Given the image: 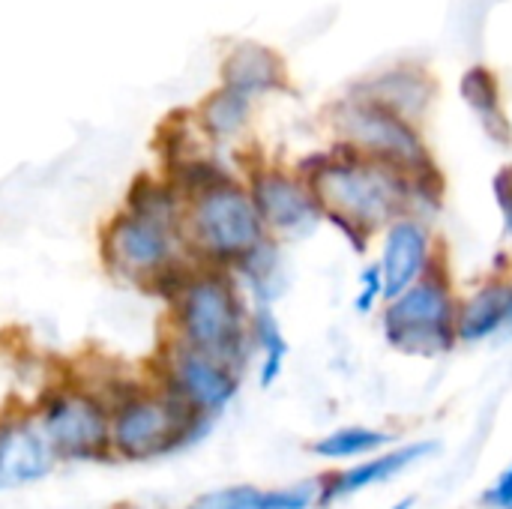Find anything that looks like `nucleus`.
I'll list each match as a JSON object with an SVG mask.
<instances>
[{
  "label": "nucleus",
  "instance_id": "obj_1",
  "mask_svg": "<svg viewBox=\"0 0 512 509\" xmlns=\"http://www.w3.org/2000/svg\"><path fill=\"white\" fill-rule=\"evenodd\" d=\"M297 174L312 186L324 219H330L357 252H366V243L378 228H387L405 213L417 216L411 174L372 159L345 141L309 153Z\"/></svg>",
  "mask_w": 512,
  "mask_h": 509
},
{
  "label": "nucleus",
  "instance_id": "obj_2",
  "mask_svg": "<svg viewBox=\"0 0 512 509\" xmlns=\"http://www.w3.org/2000/svg\"><path fill=\"white\" fill-rule=\"evenodd\" d=\"M456 315H459V300L453 294L447 267L444 264L438 267V252H435L429 270L399 297L387 300L384 336L402 354L438 357L459 342Z\"/></svg>",
  "mask_w": 512,
  "mask_h": 509
},
{
  "label": "nucleus",
  "instance_id": "obj_3",
  "mask_svg": "<svg viewBox=\"0 0 512 509\" xmlns=\"http://www.w3.org/2000/svg\"><path fill=\"white\" fill-rule=\"evenodd\" d=\"M330 123L339 141L351 144L354 150L372 159L390 162L408 174H417L435 165L414 120L402 117L399 111L387 108L384 102L354 87L348 96L330 105Z\"/></svg>",
  "mask_w": 512,
  "mask_h": 509
},
{
  "label": "nucleus",
  "instance_id": "obj_4",
  "mask_svg": "<svg viewBox=\"0 0 512 509\" xmlns=\"http://www.w3.org/2000/svg\"><path fill=\"white\" fill-rule=\"evenodd\" d=\"M180 327L186 345L207 351L237 369L246 354V318L234 285L222 276H204L183 288Z\"/></svg>",
  "mask_w": 512,
  "mask_h": 509
},
{
  "label": "nucleus",
  "instance_id": "obj_5",
  "mask_svg": "<svg viewBox=\"0 0 512 509\" xmlns=\"http://www.w3.org/2000/svg\"><path fill=\"white\" fill-rule=\"evenodd\" d=\"M207 423L183 396L174 390L162 399H129L111 420V447L129 459H147L165 453L183 441H192Z\"/></svg>",
  "mask_w": 512,
  "mask_h": 509
},
{
  "label": "nucleus",
  "instance_id": "obj_6",
  "mask_svg": "<svg viewBox=\"0 0 512 509\" xmlns=\"http://www.w3.org/2000/svg\"><path fill=\"white\" fill-rule=\"evenodd\" d=\"M192 222L201 246L222 261L225 258L243 261L252 249L264 243V228H267L252 195L234 186L231 180L198 195Z\"/></svg>",
  "mask_w": 512,
  "mask_h": 509
},
{
  "label": "nucleus",
  "instance_id": "obj_7",
  "mask_svg": "<svg viewBox=\"0 0 512 509\" xmlns=\"http://www.w3.org/2000/svg\"><path fill=\"white\" fill-rule=\"evenodd\" d=\"M51 450L66 459H99L111 447V423L105 411L84 396L57 399L42 423Z\"/></svg>",
  "mask_w": 512,
  "mask_h": 509
},
{
  "label": "nucleus",
  "instance_id": "obj_8",
  "mask_svg": "<svg viewBox=\"0 0 512 509\" xmlns=\"http://www.w3.org/2000/svg\"><path fill=\"white\" fill-rule=\"evenodd\" d=\"M249 195L264 225L273 231H303L324 216L312 195V186L291 171H279V168L255 171Z\"/></svg>",
  "mask_w": 512,
  "mask_h": 509
},
{
  "label": "nucleus",
  "instance_id": "obj_9",
  "mask_svg": "<svg viewBox=\"0 0 512 509\" xmlns=\"http://www.w3.org/2000/svg\"><path fill=\"white\" fill-rule=\"evenodd\" d=\"M171 390L198 414H219L237 393V369L207 351L186 345L171 366Z\"/></svg>",
  "mask_w": 512,
  "mask_h": 509
},
{
  "label": "nucleus",
  "instance_id": "obj_10",
  "mask_svg": "<svg viewBox=\"0 0 512 509\" xmlns=\"http://www.w3.org/2000/svg\"><path fill=\"white\" fill-rule=\"evenodd\" d=\"M435 243L429 237V228L420 216L405 213L387 225L384 249H381V276H384V300L399 297L405 288H411L432 264Z\"/></svg>",
  "mask_w": 512,
  "mask_h": 509
},
{
  "label": "nucleus",
  "instance_id": "obj_11",
  "mask_svg": "<svg viewBox=\"0 0 512 509\" xmlns=\"http://www.w3.org/2000/svg\"><path fill=\"white\" fill-rule=\"evenodd\" d=\"M438 450L435 441H414V444H405V447H393L369 462H360L348 471H339L333 477H327L321 483V501H339V498H348V495H357L369 486H378L402 471H408L411 465L429 459L432 453ZM318 501V504H321Z\"/></svg>",
  "mask_w": 512,
  "mask_h": 509
},
{
  "label": "nucleus",
  "instance_id": "obj_12",
  "mask_svg": "<svg viewBox=\"0 0 512 509\" xmlns=\"http://www.w3.org/2000/svg\"><path fill=\"white\" fill-rule=\"evenodd\" d=\"M354 90L384 102L387 108H393L402 117L417 123L429 111L438 87H435V78L426 69L402 63V66H393V69H387V72H381L375 78H366V81L354 84Z\"/></svg>",
  "mask_w": 512,
  "mask_h": 509
},
{
  "label": "nucleus",
  "instance_id": "obj_13",
  "mask_svg": "<svg viewBox=\"0 0 512 509\" xmlns=\"http://www.w3.org/2000/svg\"><path fill=\"white\" fill-rule=\"evenodd\" d=\"M512 324V279H492L471 297L459 300L456 336L459 342H483Z\"/></svg>",
  "mask_w": 512,
  "mask_h": 509
},
{
  "label": "nucleus",
  "instance_id": "obj_14",
  "mask_svg": "<svg viewBox=\"0 0 512 509\" xmlns=\"http://www.w3.org/2000/svg\"><path fill=\"white\" fill-rule=\"evenodd\" d=\"M54 465V450L45 435L30 426H12L0 432V489L42 480Z\"/></svg>",
  "mask_w": 512,
  "mask_h": 509
},
{
  "label": "nucleus",
  "instance_id": "obj_15",
  "mask_svg": "<svg viewBox=\"0 0 512 509\" xmlns=\"http://www.w3.org/2000/svg\"><path fill=\"white\" fill-rule=\"evenodd\" d=\"M225 87L255 96V93H270V90H285L288 87V72L285 63L279 60L276 51L258 45V42H243L231 51V57L222 66Z\"/></svg>",
  "mask_w": 512,
  "mask_h": 509
},
{
  "label": "nucleus",
  "instance_id": "obj_16",
  "mask_svg": "<svg viewBox=\"0 0 512 509\" xmlns=\"http://www.w3.org/2000/svg\"><path fill=\"white\" fill-rule=\"evenodd\" d=\"M459 87H462V99L480 117L489 138L498 141V144H510V123H507V114H504V105H501V87H498L495 72L489 66H471L462 75Z\"/></svg>",
  "mask_w": 512,
  "mask_h": 509
},
{
  "label": "nucleus",
  "instance_id": "obj_17",
  "mask_svg": "<svg viewBox=\"0 0 512 509\" xmlns=\"http://www.w3.org/2000/svg\"><path fill=\"white\" fill-rule=\"evenodd\" d=\"M390 435L381 429H369V426H348V429H336L333 435L321 438L312 453L327 459V462H348V459H360L369 453H378L384 447H390Z\"/></svg>",
  "mask_w": 512,
  "mask_h": 509
},
{
  "label": "nucleus",
  "instance_id": "obj_18",
  "mask_svg": "<svg viewBox=\"0 0 512 509\" xmlns=\"http://www.w3.org/2000/svg\"><path fill=\"white\" fill-rule=\"evenodd\" d=\"M246 114H249V96L225 87L222 93L210 96V102L204 105V126L216 138H231L234 132L243 129Z\"/></svg>",
  "mask_w": 512,
  "mask_h": 509
},
{
  "label": "nucleus",
  "instance_id": "obj_19",
  "mask_svg": "<svg viewBox=\"0 0 512 509\" xmlns=\"http://www.w3.org/2000/svg\"><path fill=\"white\" fill-rule=\"evenodd\" d=\"M252 336L258 339L261 351H264V366H261V387H270L279 372H282V363H285V354H288V345L282 339V330L276 324V318L261 309L255 315V327H252Z\"/></svg>",
  "mask_w": 512,
  "mask_h": 509
},
{
  "label": "nucleus",
  "instance_id": "obj_20",
  "mask_svg": "<svg viewBox=\"0 0 512 509\" xmlns=\"http://www.w3.org/2000/svg\"><path fill=\"white\" fill-rule=\"evenodd\" d=\"M318 501H321V483H300L288 489L261 492L258 509H312Z\"/></svg>",
  "mask_w": 512,
  "mask_h": 509
},
{
  "label": "nucleus",
  "instance_id": "obj_21",
  "mask_svg": "<svg viewBox=\"0 0 512 509\" xmlns=\"http://www.w3.org/2000/svg\"><path fill=\"white\" fill-rule=\"evenodd\" d=\"M261 492L264 489H255V486H231V489L201 495L192 504V509H258L261 507Z\"/></svg>",
  "mask_w": 512,
  "mask_h": 509
},
{
  "label": "nucleus",
  "instance_id": "obj_22",
  "mask_svg": "<svg viewBox=\"0 0 512 509\" xmlns=\"http://www.w3.org/2000/svg\"><path fill=\"white\" fill-rule=\"evenodd\" d=\"M378 297H384V276H381V264H372L369 270H363V279H360L357 312L360 315H369L375 309Z\"/></svg>",
  "mask_w": 512,
  "mask_h": 509
},
{
  "label": "nucleus",
  "instance_id": "obj_23",
  "mask_svg": "<svg viewBox=\"0 0 512 509\" xmlns=\"http://www.w3.org/2000/svg\"><path fill=\"white\" fill-rule=\"evenodd\" d=\"M495 198H498V207L504 213L507 237L512 240V165L501 168V174L495 177Z\"/></svg>",
  "mask_w": 512,
  "mask_h": 509
},
{
  "label": "nucleus",
  "instance_id": "obj_24",
  "mask_svg": "<svg viewBox=\"0 0 512 509\" xmlns=\"http://www.w3.org/2000/svg\"><path fill=\"white\" fill-rule=\"evenodd\" d=\"M483 504H489L492 509H512V468H507L501 480L486 492Z\"/></svg>",
  "mask_w": 512,
  "mask_h": 509
},
{
  "label": "nucleus",
  "instance_id": "obj_25",
  "mask_svg": "<svg viewBox=\"0 0 512 509\" xmlns=\"http://www.w3.org/2000/svg\"><path fill=\"white\" fill-rule=\"evenodd\" d=\"M414 504H417L414 498H405V501H399V504H393V509H411V507H414Z\"/></svg>",
  "mask_w": 512,
  "mask_h": 509
}]
</instances>
